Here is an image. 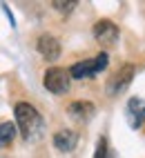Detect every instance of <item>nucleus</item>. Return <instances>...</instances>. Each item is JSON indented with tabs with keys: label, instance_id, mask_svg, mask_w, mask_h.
<instances>
[{
	"label": "nucleus",
	"instance_id": "nucleus-1",
	"mask_svg": "<svg viewBox=\"0 0 145 158\" xmlns=\"http://www.w3.org/2000/svg\"><path fill=\"white\" fill-rule=\"evenodd\" d=\"M14 114H16V127L20 129V136L25 140L34 138L40 129V116H38L36 107L29 102H18L14 107Z\"/></svg>",
	"mask_w": 145,
	"mask_h": 158
},
{
	"label": "nucleus",
	"instance_id": "nucleus-2",
	"mask_svg": "<svg viewBox=\"0 0 145 158\" xmlns=\"http://www.w3.org/2000/svg\"><path fill=\"white\" fill-rule=\"evenodd\" d=\"M105 67H107V54L100 51V54L94 56V58L71 65L67 73H69V78H92V76H96L98 71H103Z\"/></svg>",
	"mask_w": 145,
	"mask_h": 158
},
{
	"label": "nucleus",
	"instance_id": "nucleus-3",
	"mask_svg": "<svg viewBox=\"0 0 145 158\" xmlns=\"http://www.w3.org/2000/svg\"><path fill=\"white\" fill-rule=\"evenodd\" d=\"M43 85L51 94H65V91H69V73L60 67H51L45 71Z\"/></svg>",
	"mask_w": 145,
	"mask_h": 158
},
{
	"label": "nucleus",
	"instance_id": "nucleus-4",
	"mask_svg": "<svg viewBox=\"0 0 145 158\" xmlns=\"http://www.w3.org/2000/svg\"><path fill=\"white\" fill-rule=\"evenodd\" d=\"M94 38L103 47H112L118 40V27L114 23H109V20H100V23L94 25Z\"/></svg>",
	"mask_w": 145,
	"mask_h": 158
},
{
	"label": "nucleus",
	"instance_id": "nucleus-5",
	"mask_svg": "<svg viewBox=\"0 0 145 158\" xmlns=\"http://www.w3.org/2000/svg\"><path fill=\"white\" fill-rule=\"evenodd\" d=\"M36 47H38V54L43 56L45 60H49V62L58 60V56H60V43L51 34H43V36L38 38Z\"/></svg>",
	"mask_w": 145,
	"mask_h": 158
},
{
	"label": "nucleus",
	"instance_id": "nucleus-6",
	"mask_svg": "<svg viewBox=\"0 0 145 158\" xmlns=\"http://www.w3.org/2000/svg\"><path fill=\"white\" fill-rule=\"evenodd\" d=\"M78 145V134L74 129H60L54 134V147L58 152H71Z\"/></svg>",
	"mask_w": 145,
	"mask_h": 158
},
{
	"label": "nucleus",
	"instance_id": "nucleus-7",
	"mask_svg": "<svg viewBox=\"0 0 145 158\" xmlns=\"http://www.w3.org/2000/svg\"><path fill=\"white\" fill-rule=\"evenodd\" d=\"M132 78H134V65H125L116 76L112 78V82H109V94H121L123 89H127V85L132 82Z\"/></svg>",
	"mask_w": 145,
	"mask_h": 158
},
{
	"label": "nucleus",
	"instance_id": "nucleus-8",
	"mask_svg": "<svg viewBox=\"0 0 145 158\" xmlns=\"http://www.w3.org/2000/svg\"><path fill=\"white\" fill-rule=\"evenodd\" d=\"M92 114H94V105L87 102V100H76V102L69 105V116L76 120H87Z\"/></svg>",
	"mask_w": 145,
	"mask_h": 158
},
{
	"label": "nucleus",
	"instance_id": "nucleus-9",
	"mask_svg": "<svg viewBox=\"0 0 145 158\" xmlns=\"http://www.w3.org/2000/svg\"><path fill=\"white\" fill-rule=\"evenodd\" d=\"M127 114H130V120H132V127H141V123L145 118V105L139 98H132L127 102Z\"/></svg>",
	"mask_w": 145,
	"mask_h": 158
},
{
	"label": "nucleus",
	"instance_id": "nucleus-10",
	"mask_svg": "<svg viewBox=\"0 0 145 158\" xmlns=\"http://www.w3.org/2000/svg\"><path fill=\"white\" fill-rule=\"evenodd\" d=\"M14 136H16V125L14 123H0V147L11 145Z\"/></svg>",
	"mask_w": 145,
	"mask_h": 158
},
{
	"label": "nucleus",
	"instance_id": "nucleus-11",
	"mask_svg": "<svg viewBox=\"0 0 145 158\" xmlns=\"http://www.w3.org/2000/svg\"><path fill=\"white\" fill-rule=\"evenodd\" d=\"M51 7H54L56 11H60L63 16H69V14L76 9V2H74V0H69V2H60V0H54V2H51Z\"/></svg>",
	"mask_w": 145,
	"mask_h": 158
},
{
	"label": "nucleus",
	"instance_id": "nucleus-12",
	"mask_svg": "<svg viewBox=\"0 0 145 158\" xmlns=\"http://www.w3.org/2000/svg\"><path fill=\"white\" fill-rule=\"evenodd\" d=\"M94 158H107V138H98V145H96V154Z\"/></svg>",
	"mask_w": 145,
	"mask_h": 158
}]
</instances>
